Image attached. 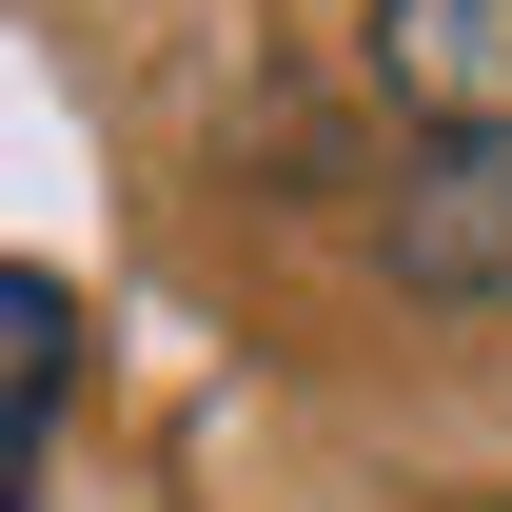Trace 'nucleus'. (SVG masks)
<instances>
[{"label": "nucleus", "mask_w": 512, "mask_h": 512, "mask_svg": "<svg viewBox=\"0 0 512 512\" xmlns=\"http://www.w3.org/2000/svg\"><path fill=\"white\" fill-rule=\"evenodd\" d=\"M79 414V296L0 256V512H40V434Z\"/></svg>", "instance_id": "7ed1b4c3"}, {"label": "nucleus", "mask_w": 512, "mask_h": 512, "mask_svg": "<svg viewBox=\"0 0 512 512\" xmlns=\"http://www.w3.org/2000/svg\"><path fill=\"white\" fill-rule=\"evenodd\" d=\"M375 99L414 138H512V0H375Z\"/></svg>", "instance_id": "f03ea898"}, {"label": "nucleus", "mask_w": 512, "mask_h": 512, "mask_svg": "<svg viewBox=\"0 0 512 512\" xmlns=\"http://www.w3.org/2000/svg\"><path fill=\"white\" fill-rule=\"evenodd\" d=\"M375 256H394V296L493 316V296H512V138H434V158L375 197Z\"/></svg>", "instance_id": "f257e3e1"}]
</instances>
